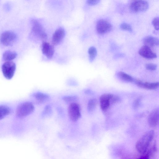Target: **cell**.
Returning a JSON list of instances; mask_svg holds the SVG:
<instances>
[{
    "label": "cell",
    "mask_w": 159,
    "mask_h": 159,
    "mask_svg": "<svg viewBox=\"0 0 159 159\" xmlns=\"http://www.w3.org/2000/svg\"><path fill=\"white\" fill-rule=\"evenodd\" d=\"M154 132L150 130L145 133L137 142L136 149L139 153H145L154 138Z\"/></svg>",
    "instance_id": "1"
},
{
    "label": "cell",
    "mask_w": 159,
    "mask_h": 159,
    "mask_svg": "<svg viewBox=\"0 0 159 159\" xmlns=\"http://www.w3.org/2000/svg\"><path fill=\"white\" fill-rule=\"evenodd\" d=\"M34 109V107L32 102L29 101L20 102L16 108L15 117L18 119H23L32 114Z\"/></svg>",
    "instance_id": "2"
},
{
    "label": "cell",
    "mask_w": 159,
    "mask_h": 159,
    "mask_svg": "<svg viewBox=\"0 0 159 159\" xmlns=\"http://www.w3.org/2000/svg\"><path fill=\"white\" fill-rule=\"evenodd\" d=\"M32 32L33 34L44 41L47 38V34L43 27L36 20L33 19L31 21Z\"/></svg>",
    "instance_id": "3"
},
{
    "label": "cell",
    "mask_w": 159,
    "mask_h": 159,
    "mask_svg": "<svg viewBox=\"0 0 159 159\" xmlns=\"http://www.w3.org/2000/svg\"><path fill=\"white\" fill-rule=\"evenodd\" d=\"M1 68L3 75L6 79L9 80L13 78L16 69V65L13 62L6 61L2 65Z\"/></svg>",
    "instance_id": "4"
},
{
    "label": "cell",
    "mask_w": 159,
    "mask_h": 159,
    "mask_svg": "<svg viewBox=\"0 0 159 159\" xmlns=\"http://www.w3.org/2000/svg\"><path fill=\"white\" fill-rule=\"evenodd\" d=\"M17 39L16 34L11 31H6L3 32L0 37L1 43L5 46H10L12 45Z\"/></svg>",
    "instance_id": "5"
},
{
    "label": "cell",
    "mask_w": 159,
    "mask_h": 159,
    "mask_svg": "<svg viewBox=\"0 0 159 159\" xmlns=\"http://www.w3.org/2000/svg\"><path fill=\"white\" fill-rule=\"evenodd\" d=\"M68 111L69 117L73 121H77L81 116L80 106L77 103L70 104L68 107Z\"/></svg>",
    "instance_id": "6"
},
{
    "label": "cell",
    "mask_w": 159,
    "mask_h": 159,
    "mask_svg": "<svg viewBox=\"0 0 159 159\" xmlns=\"http://www.w3.org/2000/svg\"><path fill=\"white\" fill-rule=\"evenodd\" d=\"M148 2L144 0L133 1L130 5V10L135 12L145 11L148 9Z\"/></svg>",
    "instance_id": "7"
},
{
    "label": "cell",
    "mask_w": 159,
    "mask_h": 159,
    "mask_svg": "<svg viewBox=\"0 0 159 159\" xmlns=\"http://www.w3.org/2000/svg\"><path fill=\"white\" fill-rule=\"evenodd\" d=\"M111 25L107 20L100 19L97 22L96 29L100 34H104L110 31L112 29Z\"/></svg>",
    "instance_id": "8"
},
{
    "label": "cell",
    "mask_w": 159,
    "mask_h": 159,
    "mask_svg": "<svg viewBox=\"0 0 159 159\" xmlns=\"http://www.w3.org/2000/svg\"><path fill=\"white\" fill-rule=\"evenodd\" d=\"M113 94L110 93H104L100 98V106L103 111H106L112 104V98Z\"/></svg>",
    "instance_id": "9"
},
{
    "label": "cell",
    "mask_w": 159,
    "mask_h": 159,
    "mask_svg": "<svg viewBox=\"0 0 159 159\" xmlns=\"http://www.w3.org/2000/svg\"><path fill=\"white\" fill-rule=\"evenodd\" d=\"M139 54L141 56L148 59H152L157 57L156 54L148 46L144 45L139 49Z\"/></svg>",
    "instance_id": "10"
},
{
    "label": "cell",
    "mask_w": 159,
    "mask_h": 159,
    "mask_svg": "<svg viewBox=\"0 0 159 159\" xmlns=\"http://www.w3.org/2000/svg\"><path fill=\"white\" fill-rule=\"evenodd\" d=\"M65 35L64 29L60 27L57 29L53 33L52 40V45H57L62 41Z\"/></svg>",
    "instance_id": "11"
},
{
    "label": "cell",
    "mask_w": 159,
    "mask_h": 159,
    "mask_svg": "<svg viewBox=\"0 0 159 159\" xmlns=\"http://www.w3.org/2000/svg\"><path fill=\"white\" fill-rule=\"evenodd\" d=\"M159 112L158 108L154 109L149 114L148 117V123L149 126L155 127L159 123Z\"/></svg>",
    "instance_id": "12"
},
{
    "label": "cell",
    "mask_w": 159,
    "mask_h": 159,
    "mask_svg": "<svg viewBox=\"0 0 159 159\" xmlns=\"http://www.w3.org/2000/svg\"><path fill=\"white\" fill-rule=\"evenodd\" d=\"M42 50L43 54L48 58L51 59L53 57L54 51L53 45L44 41L42 44Z\"/></svg>",
    "instance_id": "13"
},
{
    "label": "cell",
    "mask_w": 159,
    "mask_h": 159,
    "mask_svg": "<svg viewBox=\"0 0 159 159\" xmlns=\"http://www.w3.org/2000/svg\"><path fill=\"white\" fill-rule=\"evenodd\" d=\"M136 84L139 87L149 90H155L159 87V82L149 83L144 82L139 80H135Z\"/></svg>",
    "instance_id": "14"
},
{
    "label": "cell",
    "mask_w": 159,
    "mask_h": 159,
    "mask_svg": "<svg viewBox=\"0 0 159 159\" xmlns=\"http://www.w3.org/2000/svg\"><path fill=\"white\" fill-rule=\"evenodd\" d=\"M12 109L9 105H0V120L7 118L12 113Z\"/></svg>",
    "instance_id": "15"
},
{
    "label": "cell",
    "mask_w": 159,
    "mask_h": 159,
    "mask_svg": "<svg viewBox=\"0 0 159 159\" xmlns=\"http://www.w3.org/2000/svg\"><path fill=\"white\" fill-rule=\"evenodd\" d=\"M32 98L39 103H42L49 100V96L45 93L38 92L34 93L31 95Z\"/></svg>",
    "instance_id": "16"
},
{
    "label": "cell",
    "mask_w": 159,
    "mask_h": 159,
    "mask_svg": "<svg viewBox=\"0 0 159 159\" xmlns=\"http://www.w3.org/2000/svg\"><path fill=\"white\" fill-rule=\"evenodd\" d=\"M144 45L149 47H153L159 45V40L157 38L151 36H148L145 37L143 40Z\"/></svg>",
    "instance_id": "17"
},
{
    "label": "cell",
    "mask_w": 159,
    "mask_h": 159,
    "mask_svg": "<svg viewBox=\"0 0 159 159\" xmlns=\"http://www.w3.org/2000/svg\"><path fill=\"white\" fill-rule=\"evenodd\" d=\"M17 55V53L14 51L7 50L3 54L2 59L4 61H11L15 58Z\"/></svg>",
    "instance_id": "18"
},
{
    "label": "cell",
    "mask_w": 159,
    "mask_h": 159,
    "mask_svg": "<svg viewBox=\"0 0 159 159\" xmlns=\"http://www.w3.org/2000/svg\"><path fill=\"white\" fill-rule=\"evenodd\" d=\"M118 77L121 80L127 82H131L133 81V79L130 75L125 72L120 71L117 73Z\"/></svg>",
    "instance_id": "19"
},
{
    "label": "cell",
    "mask_w": 159,
    "mask_h": 159,
    "mask_svg": "<svg viewBox=\"0 0 159 159\" xmlns=\"http://www.w3.org/2000/svg\"><path fill=\"white\" fill-rule=\"evenodd\" d=\"M97 104V101L95 98L90 99L87 104V109L90 112L93 111L95 108Z\"/></svg>",
    "instance_id": "20"
},
{
    "label": "cell",
    "mask_w": 159,
    "mask_h": 159,
    "mask_svg": "<svg viewBox=\"0 0 159 159\" xmlns=\"http://www.w3.org/2000/svg\"><path fill=\"white\" fill-rule=\"evenodd\" d=\"M89 55V60L90 62H92L96 57L97 54L96 48L94 47H90L88 50Z\"/></svg>",
    "instance_id": "21"
},
{
    "label": "cell",
    "mask_w": 159,
    "mask_h": 159,
    "mask_svg": "<svg viewBox=\"0 0 159 159\" xmlns=\"http://www.w3.org/2000/svg\"><path fill=\"white\" fill-rule=\"evenodd\" d=\"M78 99V97L75 96H65L63 97L62 98L63 100L66 102L70 104L75 102Z\"/></svg>",
    "instance_id": "22"
},
{
    "label": "cell",
    "mask_w": 159,
    "mask_h": 159,
    "mask_svg": "<svg viewBox=\"0 0 159 159\" xmlns=\"http://www.w3.org/2000/svg\"><path fill=\"white\" fill-rule=\"evenodd\" d=\"M120 28L122 30H127L129 31H132V29L131 26L126 23H123L120 25Z\"/></svg>",
    "instance_id": "23"
},
{
    "label": "cell",
    "mask_w": 159,
    "mask_h": 159,
    "mask_svg": "<svg viewBox=\"0 0 159 159\" xmlns=\"http://www.w3.org/2000/svg\"><path fill=\"white\" fill-rule=\"evenodd\" d=\"M145 68L149 70H154L156 69L157 66L154 64L149 63L146 65Z\"/></svg>",
    "instance_id": "24"
},
{
    "label": "cell",
    "mask_w": 159,
    "mask_h": 159,
    "mask_svg": "<svg viewBox=\"0 0 159 159\" xmlns=\"http://www.w3.org/2000/svg\"><path fill=\"white\" fill-rule=\"evenodd\" d=\"M152 23L155 29L157 30H158L159 17H157L154 18L152 20Z\"/></svg>",
    "instance_id": "25"
},
{
    "label": "cell",
    "mask_w": 159,
    "mask_h": 159,
    "mask_svg": "<svg viewBox=\"0 0 159 159\" xmlns=\"http://www.w3.org/2000/svg\"><path fill=\"white\" fill-rule=\"evenodd\" d=\"M51 108L50 106L47 105L45 107L44 109V111L43 113V115L48 114L51 112Z\"/></svg>",
    "instance_id": "26"
},
{
    "label": "cell",
    "mask_w": 159,
    "mask_h": 159,
    "mask_svg": "<svg viewBox=\"0 0 159 159\" xmlns=\"http://www.w3.org/2000/svg\"><path fill=\"white\" fill-rule=\"evenodd\" d=\"M140 101V99L138 98L135 100L133 103V107L134 109L137 108L139 107Z\"/></svg>",
    "instance_id": "27"
},
{
    "label": "cell",
    "mask_w": 159,
    "mask_h": 159,
    "mask_svg": "<svg viewBox=\"0 0 159 159\" xmlns=\"http://www.w3.org/2000/svg\"><path fill=\"white\" fill-rule=\"evenodd\" d=\"M99 0H87V4L89 5H94L98 4L99 2Z\"/></svg>",
    "instance_id": "28"
},
{
    "label": "cell",
    "mask_w": 159,
    "mask_h": 159,
    "mask_svg": "<svg viewBox=\"0 0 159 159\" xmlns=\"http://www.w3.org/2000/svg\"><path fill=\"white\" fill-rule=\"evenodd\" d=\"M136 159H149V156L146 155L144 156H141L138 157Z\"/></svg>",
    "instance_id": "29"
}]
</instances>
